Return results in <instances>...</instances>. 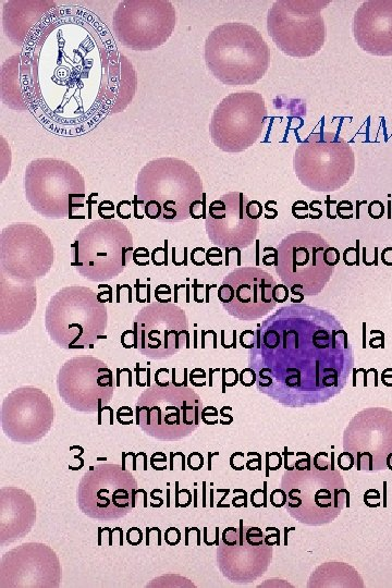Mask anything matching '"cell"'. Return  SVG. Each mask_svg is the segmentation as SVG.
<instances>
[{"label": "cell", "mask_w": 392, "mask_h": 588, "mask_svg": "<svg viewBox=\"0 0 392 588\" xmlns=\"http://www.w3.org/2000/svg\"><path fill=\"white\" fill-rule=\"evenodd\" d=\"M248 355L257 389L293 407L333 397L354 365L348 334L336 317L306 304L283 306L267 317Z\"/></svg>", "instance_id": "cell-1"}, {"label": "cell", "mask_w": 392, "mask_h": 588, "mask_svg": "<svg viewBox=\"0 0 392 588\" xmlns=\"http://www.w3.org/2000/svg\"><path fill=\"white\" fill-rule=\"evenodd\" d=\"M204 196L198 172L185 160L161 157L138 172L135 198L149 219L174 223L191 217V206Z\"/></svg>", "instance_id": "cell-2"}, {"label": "cell", "mask_w": 392, "mask_h": 588, "mask_svg": "<svg viewBox=\"0 0 392 588\" xmlns=\"http://www.w3.org/2000/svg\"><path fill=\"white\" fill-rule=\"evenodd\" d=\"M207 69L224 85L257 83L270 63V50L261 34L252 25L238 22L216 26L204 47Z\"/></svg>", "instance_id": "cell-3"}, {"label": "cell", "mask_w": 392, "mask_h": 588, "mask_svg": "<svg viewBox=\"0 0 392 588\" xmlns=\"http://www.w3.org/2000/svg\"><path fill=\"white\" fill-rule=\"evenodd\" d=\"M107 306L90 287L69 285L53 294L46 307L45 327L61 348L91 347L106 338Z\"/></svg>", "instance_id": "cell-4"}, {"label": "cell", "mask_w": 392, "mask_h": 588, "mask_svg": "<svg viewBox=\"0 0 392 588\" xmlns=\"http://www.w3.org/2000/svg\"><path fill=\"white\" fill-rule=\"evenodd\" d=\"M135 411L136 424L147 436L179 441L198 428L203 401L186 385L155 383L138 396Z\"/></svg>", "instance_id": "cell-5"}, {"label": "cell", "mask_w": 392, "mask_h": 588, "mask_svg": "<svg viewBox=\"0 0 392 588\" xmlns=\"http://www.w3.org/2000/svg\"><path fill=\"white\" fill-rule=\"evenodd\" d=\"M133 236L114 219H98L85 225L71 245V265L85 279L103 282L114 279L131 261Z\"/></svg>", "instance_id": "cell-6"}, {"label": "cell", "mask_w": 392, "mask_h": 588, "mask_svg": "<svg viewBox=\"0 0 392 588\" xmlns=\"http://www.w3.org/2000/svg\"><path fill=\"white\" fill-rule=\"evenodd\" d=\"M24 192L30 207L41 217L63 219L82 207L85 181L70 162L57 158L32 160L24 172Z\"/></svg>", "instance_id": "cell-7"}, {"label": "cell", "mask_w": 392, "mask_h": 588, "mask_svg": "<svg viewBox=\"0 0 392 588\" xmlns=\"http://www.w3.org/2000/svg\"><path fill=\"white\" fill-rule=\"evenodd\" d=\"M293 167L303 185L315 192H333L344 186L355 169L350 144L331 132L311 133L295 150Z\"/></svg>", "instance_id": "cell-8"}, {"label": "cell", "mask_w": 392, "mask_h": 588, "mask_svg": "<svg viewBox=\"0 0 392 588\" xmlns=\"http://www.w3.org/2000/svg\"><path fill=\"white\" fill-rule=\"evenodd\" d=\"M329 0H278L268 10L267 30L274 45L286 56L307 58L316 54L326 40L321 10Z\"/></svg>", "instance_id": "cell-9"}, {"label": "cell", "mask_w": 392, "mask_h": 588, "mask_svg": "<svg viewBox=\"0 0 392 588\" xmlns=\"http://www.w3.org/2000/svg\"><path fill=\"white\" fill-rule=\"evenodd\" d=\"M328 242L318 233L297 231L277 247L275 272L295 295L319 294L330 281L334 267L323 261Z\"/></svg>", "instance_id": "cell-10"}, {"label": "cell", "mask_w": 392, "mask_h": 588, "mask_svg": "<svg viewBox=\"0 0 392 588\" xmlns=\"http://www.w3.org/2000/svg\"><path fill=\"white\" fill-rule=\"evenodd\" d=\"M266 119L267 108L261 94L232 93L213 110L209 124L211 142L224 152L244 151L260 137Z\"/></svg>", "instance_id": "cell-11"}, {"label": "cell", "mask_w": 392, "mask_h": 588, "mask_svg": "<svg viewBox=\"0 0 392 588\" xmlns=\"http://www.w3.org/2000/svg\"><path fill=\"white\" fill-rule=\"evenodd\" d=\"M53 245L42 229L28 222H15L0 234L1 275L20 284H34L53 264Z\"/></svg>", "instance_id": "cell-12"}, {"label": "cell", "mask_w": 392, "mask_h": 588, "mask_svg": "<svg viewBox=\"0 0 392 588\" xmlns=\"http://www.w3.org/2000/svg\"><path fill=\"white\" fill-rule=\"evenodd\" d=\"M137 481L118 464H99L87 470L77 487L79 510L90 518L110 520L127 515L134 506Z\"/></svg>", "instance_id": "cell-13"}, {"label": "cell", "mask_w": 392, "mask_h": 588, "mask_svg": "<svg viewBox=\"0 0 392 588\" xmlns=\"http://www.w3.org/2000/svg\"><path fill=\"white\" fill-rule=\"evenodd\" d=\"M175 9L168 0H124L112 16L113 33L120 44L135 51H149L172 35Z\"/></svg>", "instance_id": "cell-14"}, {"label": "cell", "mask_w": 392, "mask_h": 588, "mask_svg": "<svg viewBox=\"0 0 392 588\" xmlns=\"http://www.w3.org/2000/svg\"><path fill=\"white\" fill-rule=\"evenodd\" d=\"M135 345L150 359L169 358L188 347V320L183 308L173 303H151L133 320Z\"/></svg>", "instance_id": "cell-15"}, {"label": "cell", "mask_w": 392, "mask_h": 588, "mask_svg": "<svg viewBox=\"0 0 392 588\" xmlns=\"http://www.w3.org/2000/svg\"><path fill=\"white\" fill-rule=\"evenodd\" d=\"M57 388L62 401L72 409L95 413L113 396V372L99 358L73 357L61 366Z\"/></svg>", "instance_id": "cell-16"}, {"label": "cell", "mask_w": 392, "mask_h": 588, "mask_svg": "<svg viewBox=\"0 0 392 588\" xmlns=\"http://www.w3.org/2000/svg\"><path fill=\"white\" fill-rule=\"evenodd\" d=\"M53 419L54 409L50 397L36 387H20L2 402V430L15 443L32 444L39 441L51 429Z\"/></svg>", "instance_id": "cell-17"}, {"label": "cell", "mask_w": 392, "mask_h": 588, "mask_svg": "<svg viewBox=\"0 0 392 588\" xmlns=\"http://www.w3.org/2000/svg\"><path fill=\"white\" fill-rule=\"evenodd\" d=\"M344 450L353 454L358 470H382L392 452V411L370 407L357 413L344 432Z\"/></svg>", "instance_id": "cell-18"}, {"label": "cell", "mask_w": 392, "mask_h": 588, "mask_svg": "<svg viewBox=\"0 0 392 588\" xmlns=\"http://www.w3.org/2000/svg\"><path fill=\"white\" fill-rule=\"evenodd\" d=\"M273 277L258 267H240L228 273L218 289V298L226 313L244 321L256 320L271 311L275 302Z\"/></svg>", "instance_id": "cell-19"}, {"label": "cell", "mask_w": 392, "mask_h": 588, "mask_svg": "<svg viewBox=\"0 0 392 588\" xmlns=\"http://www.w3.org/2000/svg\"><path fill=\"white\" fill-rule=\"evenodd\" d=\"M60 581L59 559L54 551L44 543H24L1 558V588L59 587Z\"/></svg>", "instance_id": "cell-20"}, {"label": "cell", "mask_w": 392, "mask_h": 588, "mask_svg": "<svg viewBox=\"0 0 392 588\" xmlns=\"http://www.w3.org/2000/svg\"><path fill=\"white\" fill-rule=\"evenodd\" d=\"M247 196L229 192L213 200L206 213V232L212 244L225 248H246L259 229V221L246 213Z\"/></svg>", "instance_id": "cell-21"}, {"label": "cell", "mask_w": 392, "mask_h": 588, "mask_svg": "<svg viewBox=\"0 0 392 588\" xmlns=\"http://www.w3.org/2000/svg\"><path fill=\"white\" fill-rule=\"evenodd\" d=\"M352 30L365 52L392 56V0L363 2L354 14Z\"/></svg>", "instance_id": "cell-22"}, {"label": "cell", "mask_w": 392, "mask_h": 588, "mask_svg": "<svg viewBox=\"0 0 392 588\" xmlns=\"http://www.w3.org/2000/svg\"><path fill=\"white\" fill-rule=\"evenodd\" d=\"M57 11V3L51 0L7 1L2 9L4 34L12 44L27 47L38 39Z\"/></svg>", "instance_id": "cell-23"}, {"label": "cell", "mask_w": 392, "mask_h": 588, "mask_svg": "<svg viewBox=\"0 0 392 588\" xmlns=\"http://www.w3.org/2000/svg\"><path fill=\"white\" fill-rule=\"evenodd\" d=\"M36 506L33 498L16 487L0 490V542L11 543L27 535L35 524Z\"/></svg>", "instance_id": "cell-24"}, {"label": "cell", "mask_w": 392, "mask_h": 588, "mask_svg": "<svg viewBox=\"0 0 392 588\" xmlns=\"http://www.w3.org/2000/svg\"><path fill=\"white\" fill-rule=\"evenodd\" d=\"M1 100L10 109L26 111L33 105V68L29 53L9 57L0 72Z\"/></svg>", "instance_id": "cell-25"}, {"label": "cell", "mask_w": 392, "mask_h": 588, "mask_svg": "<svg viewBox=\"0 0 392 588\" xmlns=\"http://www.w3.org/2000/svg\"><path fill=\"white\" fill-rule=\"evenodd\" d=\"M36 309V286L15 283L1 275V334L26 326Z\"/></svg>", "instance_id": "cell-26"}, {"label": "cell", "mask_w": 392, "mask_h": 588, "mask_svg": "<svg viewBox=\"0 0 392 588\" xmlns=\"http://www.w3.org/2000/svg\"><path fill=\"white\" fill-rule=\"evenodd\" d=\"M137 76L131 61L117 49L111 51L108 66L105 109L107 114L122 112L132 102Z\"/></svg>", "instance_id": "cell-27"}, {"label": "cell", "mask_w": 392, "mask_h": 588, "mask_svg": "<svg viewBox=\"0 0 392 588\" xmlns=\"http://www.w3.org/2000/svg\"><path fill=\"white\" fill-rule=\"evenodd\" d=\"M338 466L343 470H348L355 465V458L348 451H343L336 460Z\"/></svg>", "instance_id": "cell-28"}, {"label": "cell", "mask_w": 392, "mask_h": 588, "mask_svg": "<svg viewBox=\"0 0 392 588\" xmlns=\"http://www.w3.org/2000/svg\"><path fill=\"white\" fill-rule=\"evenodd\" d=\"M323 261L329 267H334L340 261V253L335 247L329 246L323 252Z\"/></svg>", "instance_id": "cell-29"}, {"label": "cell", "mask_w": 392, "mask_h": 588, "mask_svg": "<svg viewBox=\"0 0 392 588\" xmlns=\"http://www.w3.org/2000/svg\"><path fill=\"white\" fill-rule=\"evenodd\" d=\"M246 213L250 219L258 220L262 213V206L258 200H249L246 205Z\"/></svg>", "instance_id": "cell-30"}, {"label": "cell", "mask_w": 392, "mask_h": 588, "mask_svg": "<svg viewBox=\"0 0 392 588\" xmlns=\"http://www.w3.org/2000/svg\"><path fill=\"white\" fill-rule=\"evenodd\" d=\"M289 297V290L283 284H277L272 290V298L275 303H284Z\"/></svg>", "instance_id": "cell-31"}, {"label": "cell", "mask_w": 392, "mask_h": 588, "mask_svg": "<svg viewBox=\"0 0 392 588\" xmlns=\"http://www.w3.org/2000/svg\"><path fill=\"white\" fill-rule=\"evenodd\" d=\"M187 465L193 470H198L204 465V457L199 452H192L187 457Z\"/></svg>", "instance_id": "cell-32"}, {"label": "cell", "mask_w": 392, "mask_h": 588, "mask_svg": "<svg viewBox=\"0 0 392 588\" xmlns=\"http://www.w3.org/2000/svg\"><path fill=\"white\" fill-rule=\"evenodd\" d=\"M383 204L379 200H373L368 206V213L373 219H379L383 216Z\"/></svg>", "instance_id": "cell-33"}, {"label": "cell", "mask_w": 392, "mask_h": 588, "mask_svg": "<svg viewBox=\"0 0 392 588\" xmlns=\"http://www.w3.org/2000/svg\"><path fill=\"white\" fill-rule=\"evenodd\" d=\"M255 332L252 330H245L241 333L240 342L243 347L252 348L254 346Z\"/></svg>", "instance_id": "cell-34"}, {"label": "cell", "mask_w": 392, "mask_h": 588, "mask_svg": "<svg viewBox=\"0 0 392 588\" xmlns=\"http://www.w3.org/2000/svg\"><path fill=\"white\" fill-rule=\"evenodd\" d=\"M127 542L131 546H138L143 540V534L138 528H131L126 535Z\"/></svg>", "instance_id": "cell-35"}, {"label": "cell", "mask_w": 392, "mask_h": 588, "mask_svg": "<svg viewBox=\"0 0 392 588\" xmlns=\"http://www.w3.org/2000/svg\"><path fill=\"white\" fill-rule=\"evenodd\" d=\"M164 540L169 546H175L181 541V532L176 528L174 535H171V531L168 528L164 532Z\"/></svg>", "instance_id": "cell-36"}, {"label": "cell", "mask_w": 392, "mask_h": 588, "mask_svg": "<svg viewBox=\"0 0 392 588\" xmlns=\"http://www.w3.org/2000/svg\"><path fill=\"white\" fill-rule=\"evenodd\" d=\"M381 258L385 265L391 266L392 265V248L390 247V255H387L384 252H382Z\"/></svg>", "instance_id": "cell-37"}, {"label": "cell", "mask_w": 392, "mask_h": 588, "mask_svg": "<svg viewBox=\"0 0 392 588\" xmlns=\"http://www.w3.org/2000/svg\"><path fill=\"white\" fill-rule=\"evenodd\" d=\"M385 464H387V468L392 470V452L389 453V455L387 456Z\"/></svg>", "instance_id": "cell-38"}]
</instances>
